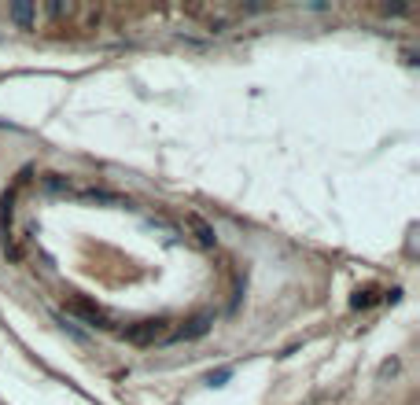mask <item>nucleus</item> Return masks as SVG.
I'll list each match as a JSON object with an SVG mask.
<instances>
[{
  "label": "nucleus",
  "mask_w": 420,
  "mask_h": 405,
  "mask_svg": "<svg viewBox=\"0 0 420 405\" xmlns=\"http://www.w3.org/2000/svg\"><path fill=\"white\" fill-rule=\"evenodd\" d=\"M350 306H354V310H365V306H372V291H369V288H365V291H354Z\"/></svg>",
  "instance_id": "nucleus-5"
},
{
  "label": "nucleus",
  "mask_w": 420,
  "mask_h": 405,
  "mask_svg": "<svg viewBox=\"0 0 420 405\" xmlns=\"http://www.w3.org/2000/svg\"><path fill=\"white\" fill-rule=\"evenodd\" d=\"M232 376V369H217V372H210L207 376V383H210V387H225V379Z\"/></svg>",
  "instance_id": "nucleus-6"
},
{
  "label": "nucleus",
  "mask_w": 420,
  "mask_h": 405,
  "mask_svg": "<svg viewBox=\"0 0 420 405\" xmlns=\"http://www.w3.org/2000/svg\"><path fill=\"white\" fill-rule=\"evenodd\" d=\"M44 188H52V191H59V188H63V181H59V177H48V181H44Z\"/></svg>",
  "instance_id": "nucleus-7"
},
{
  "label": "nucleus",
  "mask_w": 420,
  "mask_h": 405,
  "mask_svg": "<svg viewBox=\"0 0 420 405\" xmlns=\"http://www.w3.org/2000/svg\"><path fill=\"white\" fill-rule=\"evenodd\" d=\"M188 225L195 228V240H199V243H203V247H214V243H217V236H214V228H210V225H207L203 218H195V214H192V218H188Z\"/></svg>",
  "instance_id": "nucleus-4"
},
{
  "label": "nucleus",
  "mask_w": 420,
  "mask_h": 405,
  "mask_svg": "<svg viewBox=\"0 0 420 405\" xmlns=\"http://www.w3.org/2000/svg\"><path fill=\"white\" fill-rule=\"evenodd\" d=\"M166 332V321H144L137 328H126V339L129 343H151V339H159Z\"/></svg>",
  "instance_id": "nucleus-1"
},
{
  "label": "nucleus",
  "mask_w": 420,
  "mask_h": 405,
  "mask_svg": "<svg viewBox=\"0 0 420 405\" xmlns=\"http://www.w3.org/2000/svg\"><path fill=\"white\" fill-rule=\"evenodd\" d=\"M8 19H15L22 30H30V26L37 23V8H34V4H11V8H8Z\"/></svg>",
  "instance_id": "nucleus-3"
},
{
  "label": "nucleus",
  "mask_w": 420,
  "mask_h": 405,
  "mask_svg": "<svg viewBox=\"0 0 420 405\" xmlns=\"http://www.w3.org/2000/svg\"><path fill=\"white\" fill-rule=\"evenodd\" d=\"M210 325H214V313H199V317H192V321L177 332L181 339H203L207 332H210Z\"/></svg>",
  "instance_id": "nucleus-2"
}]
</instances>
